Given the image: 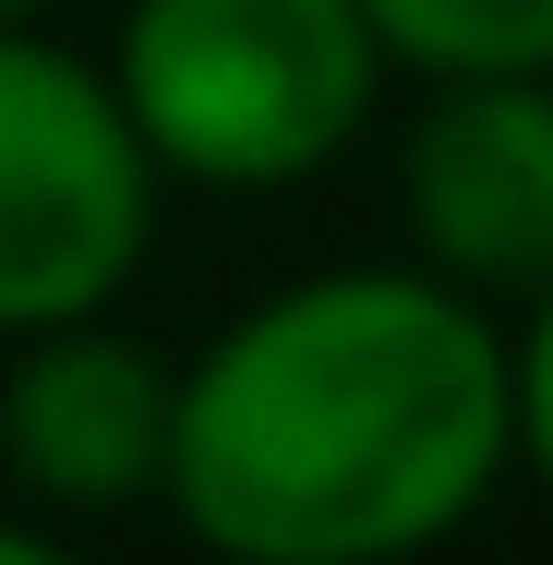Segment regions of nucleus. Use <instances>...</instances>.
I'll return each instance as SVG.
<instances>
[{
	"label": "nucleus",
	"mask_w": 553,
	"mask_h": 565,
	"mask_svg": "<svg viewBox=\"0 0 553 565\" xmlns=\"http://www.w3.org/2000/svg\"><path fill=\"white\" fill-rule=\"evenodd\" d=\"M506 361L410 277H326L181 385L169 481L193 530L265 565H349L434 542L493 481Z\"/></svg>",
	"instance_id": "1"
},
{
	"label": "nucleus",
	"mask_w": 553,
	"mask_h": 565,
	"mask_svg": "<svg viewBox=\"0 0 553 565\" xmlns=\"http://www.w3.org/2000/svg\"><path fill=\"white\" fill-rule=\"evenodd\" d=\"M361 0H145L132 12V120L205 181H289L337 157L373 97Z\"/></svg>",
	"instance_id": "2"
},
{
	"label": "nucleus",
	"mask_w": 553,
	"mask_h": 565,
	"mask_svg": "<svg viewBox=\"0 0 553 565\" xmlns=\"http://www.w3.org/2000/svg\"><path fill=\"white\" fill-rule=\"evenodd\" d=\"M145 241V120L0 36V326H61Z\"/></svg>",
	"instance_id": "3"
},
{
	"label": "nucleus",
	"mask_w": 553,
	"mask_h": 565,
	"mask_svg": "<svg viewBox=\"0 0 553 565\" xmlns=\"http://www.w3.org/2000/svg\"><path fill=\"white\" fill-rule=\"evenodd\" d=\"M410 217L469 277H553V97L481 73L422 120Z\"/></svg>",
	"instance_id": "4"
},
{
	"label": "nucleus",
	"mask_w": 553,
	"mask_h": 565,
	"mask_svg": "<svg viewBox=\"0 0 553 565\" xmlns=\"http://www.w3.org/2000/svg\"><path fill=\"white\" fill-rule=\"evenodd\" d=\"M12 469L61 505H132L145 481H169V446H181V397L157 385V361L120 338H61L12 373Z\"/></svg>",
	"instance_id": "5"
},
{
	"label": "nucleus",
	"mask_w": 553,
	"mask_h": 565,
	"mask_svg": "<svg viewBox=\"0 0 553 565\" xmlns=\"http://www.w3.org/2000/svg\"><path fill=\"white\" fill-rule=\"evenodd\" d=\"M361 12L434 73H542L553 61V0H361Z\"/></svg>",
	"instance_id": "6"
},
{
	"label": "nucleus",
	"mask_w": 553,
	"mask_h": 565,
	"mask_svg": "<svg viewBox=\"0 0 553 565\" xmlns=\"http://www.w3.org/2000/svg\"><path fill=\"white\" fill-rule=\"evenodd\" d=\"M518 422H530V446H542V469H553V301H542V326H530V373H518Z\"/></svg>",
	"instance_id": "7"
},
{
	"label": "nucleus",
	"mask_w": 553,
	"mask_h": 565,
	"mask_svg": "<svg viewBox=\"0 0 553 565\" xmlns=\"http://www.w3.org/2000/svg\"><path fill=\"white\" fill-rule=\"evenodd\" d=\"M36 554H49L36 530H0V565H36Z\"/></svg>",
	"instance_id": "8"
},
{
	"label": "nucleus",
	"mask_w": 553,
	"mask_h": 565,
	"mask_svg": "<svg viewBox=\"0 0 553 565\" xmlns=\"http://www.w3.org/2000/svg\"><path fill=\"white\" fill-rule=\"evenodd\" d=\"M12 12H36V0H0V24H12Z\"/></svg>",
	"instance_id": "9"
}]
</instances>
